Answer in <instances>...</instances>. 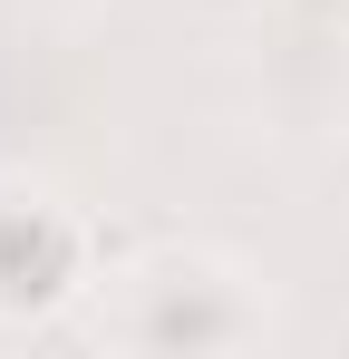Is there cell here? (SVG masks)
I'll return each mask as SVG.
<instances>
[{"mask_svg": "<svg viewBox=\"0 0 349 359\" xmlns=\"http://www.w3.org/2000/svg\"><path fill=\"white\" fill-rule=\"evenodd\" d=\"M107 282V243L88 204H68L39 175H0V330H49L88 311Z\"/></svg>", "mask_w": 349, "mask_h": 359, "instance_id": "7a4b0ae2", "label": "cell"}, {"mask_svg": "<svg viewBox=\"0 0 349 359\" xmlns=\"http://www.w3.org/2000/svg\"><path fill=\"white\" fill-rule=\"evenodd\" d=\"M340 126H349V59H340Z\"/></svg>", "mask_w": 349, "mask_h": 359, "instance_id": "3957f363", "label": "cell"}, {"mask_svg": "<svg viewBox=\"0 0 349 359\" xmlns=\"http://www.w3.org/2000/svg\"><path fill=\"white\" fill-rule=\"evenodd\" d=\"M88 340L136 350V359L272 350L282 311H272V282L224 243H146V252L107 262V282L88 301Z\"/></svg>", "mask_w": 349, "mask_h": 359, "instance_id": "6da1fadb", "label": "cell"}]
</instances>
